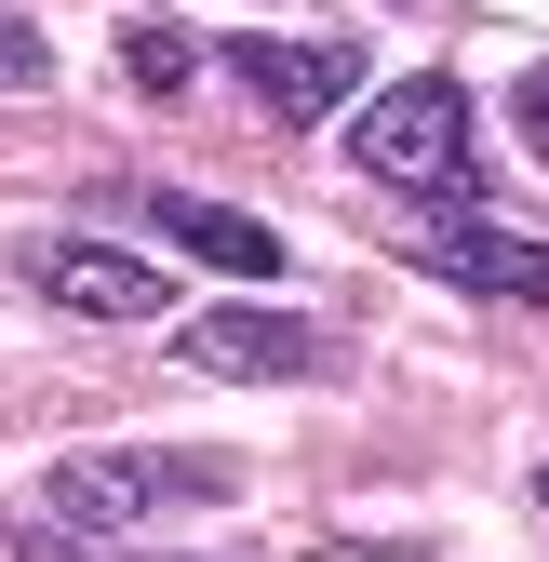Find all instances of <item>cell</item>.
Returning a JSON list of instances; mask_svg holds the SVG:
<instances>
[{
    "mask_svg": "<svg viewBox=\"0 0 549 562\" xmlns=\"http://www.w3.org/2000/svg\"><path fill=\"white\" fill-rule=\"evenodd\" d=\"M228 81H242L268 121L295 134V121H322V108H349V94H362V54H349V41H282V27H242V41H228Z\"/></svg>",
    "mask_w": 549,
    "mask_h": 562,
    "instance_id": "277c9868",
    "label": "cell"
},
{
    "mask_svg": "<svg viewBox=\"0 0 549 562\" xmlns=\"http://www.w3.org/2000/svg\"><path fill=\"white\" fill-rule=\"evenodd\" d=\"M416 255H429L442 281H469V295H509V308H549V255H536L523 228H483L469 201H429V215H416Z\"/></svg>",
    "mask_w": 549,
    "mask_h": 562,
    "instance_id": "8992f818",
    "label": "cell"
},
{
    "mask_svg": "<svg viewBox=\"0 0 549 562\" xmlns=\"http://www.w3.org/2000/svg\"><path fill=\"white\" fill-rule=\"evenodd\" d=\"M121 81L175 108V94L201 81V41H188V27H161V14H134V27H121Z\"/></svg>",
    "mask_w": 549,
    "mask_h": 562,
    "instance_id": "ba28073f",
    "label": "cell"
},
{
    "mask_svg": "<svg viewBox=\"0 0 549 562\" xmlns=\"http://www.w3.org/2000/svg\"><path fill=\"white\" fill-rule=\"evenodd\" d=\"M41 81H54V41L14 14V0H0V94H41Z\"/></svg>",
    "mask_w": 549,
    "mask_h": 562,
    "instance_id": "9c48e42d",
    "label": "cell"
},
{
    "mask_svg": "<svg viewBox=\"0 0 549 562\" xmlns=\"http://www.w3.org/2000/svg\"><path fill=\"white\" fill-rule=\"evenodd\" d=\"M523 148L549 161V67H536V81H523Z\"/></svg>",
    "mask_w": 549,
    "mask_h": 562,
    "instance_id": "30bf717a",
    "label": "cell"
},
{
    "mask_svg": "<svg viewBox=\"0 0 549 562\" xmlns=\"http://www.w3.org/2000/svg\"><path fill=\"white\" fill-rule=\"evenodd\" d=\"M228 482H242L228 456H67L41 482V509L81 522V536H134V522H175V509H215Z\"/></svg>",
    "mask_w": 549,
    "mask_h": 562,
    "instance_id": "7a4b0ae2",
    "label": "cell"
},
{
    "mask_svg": "<svg viewBox=\"0 0 549 562\" xmlns=\"http://www.w3.org/2000/svg\"><path fill=\"white\" fill-rule=\"evenodd\" d=\"M175 362L228 389H282V375H335V335L295 308H175Z\"/></svg>",
    "mask_w": 549,
    "mask_h": 562,
    "instance_id": "3957f363",
    "label": "cell"
},
{
    "mask_svg": "<svg viewBox=\"0 0 549 562\" xmlns=\"http://www.w3.org/2000/svg\"><path fill=\"white\" fill-rule=\"evenodd\" d=\"M27 295L81 308V322H161V308H175V295H161V268H134V255H108V241H67V228L27 241Z\"/></svg>",
    "mask_w": 549,
    "mask_h": 562,
    "instance_id": "5b68a950",
    "label": "cell"
},
{
    "mask_svg": "<svg viewBox=\"0 0 549 562\" xmlns=\"http://www.w3.org/2000/svg\"><path fill=\"white\" fill-rule=\"evenodd\" d=\"M14 549H27V562H81V549H54V522H14Z\"/></svg>",
    "mask_w": 549,
    "mask_h": 562,
    "instance_id": "7c38bea8",
    "label": "cell"
},
{
    "mask_svg": "<svg viewBox=\"0 0 549 562\" xmlns=\"http://www.w3.org/2000/svg\"><path fill=\"white\" fill-rule=\"evenodd\" d=\"M175 255H201V268H228V281H268L282 268V228H255V215H228V201H134Z\"/></svg>",
    "mask_w": 549,
    "mask_h": 562,
    "instance_id": "52a82bcc",
    "label": "cell"
},
{
    "mask_svg": "<svg viewBox=\"0 0 549 562\" xmlns=\"http://www.w3.org/2000/svg\"><path fill=\"white\" fill-rule=\"evenodd\" d=\"M309 562H416V549H389V536H335V549H309Z\"/></svg>",
    "mask_w": 549,
    "mask_h": 562,
    "instance_id": "8fae6325",
    "label": "cell"
},
{
    "mask_svg": "<svg viewBox=\"0 0 549 562\" xmlns=\"http://www.w3.org/2000/svg\"><path fill=\"white\" fill-rule=\"evenodd\" d=\"M349 161L376 188H402V201H483V121H469V94L442 67H416V81H389L349 121Z\"/></svg>",
    "mask_w": 549,
    "mask_h": 562,
    "instance_id": "6da1fadb",
    "label": "cell"
},
{
    "mask_svg": "<svg viewBox=\"0 0 549 562\" xmlns=\"http://www.w3.org/2000/svg\"><path fill=\"white\" fill-rule=\"evenodd\" d=\"M536 509H549V469H536Z\"/></svg>",
    "mask_w": 549,
    "mask_h": 562,
    "instance_id": "4fadbf2b",
    "label": "cell"
}]
</instances>
